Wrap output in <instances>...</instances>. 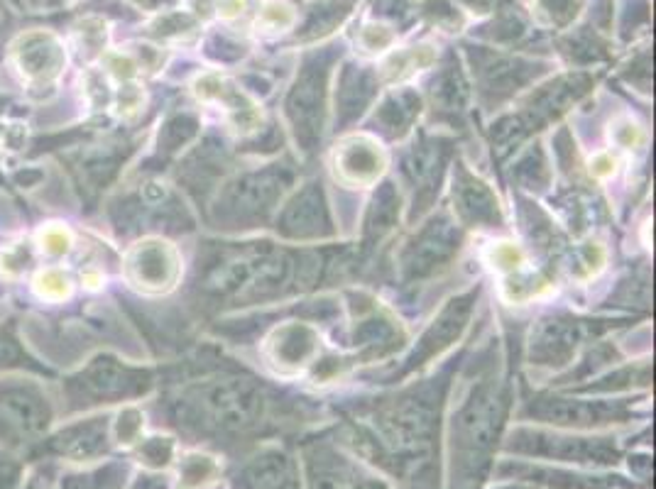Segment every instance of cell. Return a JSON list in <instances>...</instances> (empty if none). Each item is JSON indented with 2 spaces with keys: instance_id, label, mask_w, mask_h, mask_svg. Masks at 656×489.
Wrapping results in <instances>:
<instances>
[{
  "instance_id": "1",
  "label": "cell",
  "mask_w": 656,
  "mask_h": 489,
  "mask_svg": "<svg viewBox=\"0 0 656 489\" xmlns=\"http://www.w3.org/2000/svg\"><path fill=\"white\" fill-rule=\"evenodd\" d=\"M35 291L42 299L62 301L71 294V282L62 269H42L35 277Z\"/></svg>"
},
{
  "instance_id": "2",
  "label": "cell",
  "mask_w": 656,
  "mask_h": 489,
  "mask_svg": "<svg viewBox=\"0 0 656 489\" xmlns=\"http://www.w3.org/2000/svg\"><path fill=\"white\" fill-rule=\"evenodd\" d=\"M37 243H40L42 250L47 252V255H67L71 250V233L64 225L59 223H52L47 225V228L40 230V235H37Z\"/></svg>"
}]
</instances>
